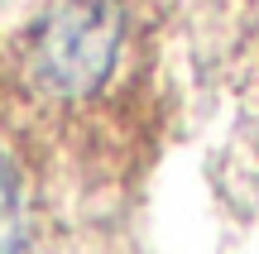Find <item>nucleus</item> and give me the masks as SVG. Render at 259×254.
Wrapping results in <instances>:
<instances>
[{"label":"nucleus","mask_w":259,"mask_h":254,"mask_svg":"<svg viewBox=\"0 0 259 254\" xmlns=\"http://www.w3.org/2000/svg\"><path fill=\"white\" fill-rule=\"evenodd\" d=\"M125 19L115 0H58L29 29L19 72L38 101L77 106L92 101L120 67Z\"/></svg>","instance_id":"1"},{"label":"nucleus","mask_w":259,"mask_h":254,"mask_svg":"<svg viewBox=\"0 0 259 254\" xmlns=\"http://www.w3.org/2000/svg\"><path fill=\"white\" fill-rule=\"evenodd\" d=\"M24 249H29V192L15 159L0 149V254H24Z\"/></svg>","instance_id":"2"}]
</instances>
